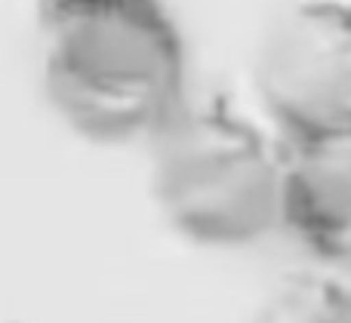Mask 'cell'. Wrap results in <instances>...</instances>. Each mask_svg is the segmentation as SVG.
I'll use <instances>...</instances> for the list:
<instances>
[{
  "mask_svg": "<svg viewBox=\"0 0 351 323\" xmlns=\"http://www.w3.org/2000/svg\"><path fill=\"white\" fill-rule=\"evenodd\" d=\"M253 86L287 142L351 133V6L302 0L259 34Z\"/></svg>",
  "mask_w": 351,
  "mask_h": 323,
  "instance_id": "3",
  "label": "cell"
},
{
  "mask_svg": "<svg viewBox=\"0 0 351 323\" xmlns=\"http://www.w3.org/2000/svg\"><path fill=\"white\" fill-rule=\"evenodd\" d=\"M284 225L321 268L351 281V133L290 142Z\"/></svg>",
  "mask_w": 351,
  "mask_h": 323,
  "instance_id": "4",
  "label": "cell"
},
{
  "mask_svg": "<svg viewBox=\"0 0 351 323\" xmlns=\"http://www.w3.org/2000/svg\"><path fill=\"white\" fill-rule=\"evenodd\" d=\"M43 90L90 142L154 139L185 108V55L158 3L47 25Z\"/></svg>",
  "mask_w": 351,
  "mask_h": 323,
  "instance_id": "1",
  "label": "cell"
},
{
  "mask_svg": "<svg viewBox=\"0 0 351 323\" xmlns=\"http://www.w3.org/2000/svg\"><path fill=\"white\" fill-rule=\"evenodd\" d=\"M154 0H37V10L43 16V25H56L65 18L90 16V12L108 10H130V6H148Z\"/></svg>",
  "mask_w": 351,
  "mask_h": 323,
  "instance_id": "6",
  "label": "cell"
},
{
  "mask_svg": "<svg viewBox=\"0 0 351 323\" xmlns=\"http://www.w3.org/2000/svg\"><path fill=\"white\" fill-rule=\"evenodd\" d=\"M247 323H351V281L327 268L287 274L256 302Z\"/></svg>",
  "mask_w": 351,
  "mask_h": 323,
  "instance_id": "5",
  "label": "cell"
},
{
  "mask_svg": "<svg viewBox=\"0 0 351 323\" xmlns=\"http://www.w3.org/2000/svg\"><path fill=\"white\" fill-rule=\"evenodd\" d=\"M164 219L200 246H247L284 225V154L222 108H182L152 139Z\"/></svg>",
  "mask_w": 351,
  "mask_h": 323,
  "instance_id": "2",
  "label": "cell"
}]
</instances>
